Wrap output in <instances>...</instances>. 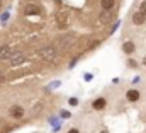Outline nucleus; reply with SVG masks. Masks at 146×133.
Instances as JSON below:
<instances>
[{
    "label": "nucleus",
    "instance_id": "10",
    "mask_svg": "<svg viewBox=\"0 0 146 133\" xmlns=\"http://www.w3.org/2000/svg\"><path fill=\"white\" fill-rule=\"evenodd\" d=\"M56 22H58V28H60V29H65L66 24H68V15H66V14H60V15L56 17Z\"/></svg>",
    "mask_w": 146,
    "mask_h": 133
},
{
    "label": "nucleus",
    "instance_id": "1",
    "mask_svg": "<svg viewBox=\"0 0 146 133\" xmlns=\"http://www.w3.org/2000/svg\"><path fill=\"white\" fill-rule=\"evenodd\" d=\"M37 55H39L42 60H46V62H53V60L58 56V51H56L54 46H42V48L37 51Z\"/></svg>",
    "mask_w": 146,
    "mask_h": 133
},
{
    "label": "nucleus",
    "instance_id": "12",
    "mask_svg": "<svg viewBox=\"0 0 146 133\" xmlns=\"http://www.w3.org/2000/svg\"><path fill=\"white\" fill-rule=\"evenodd\" d=\"M99 17H100V22H109V21H112V14L110 12H106V10H102Z\"/></svg>",
    "mask_w": 146,
    "mask_h": 133
},
{
    "label": "nucleus",
    "instance_id": "15",
    "mask_svg": "<svg viewBox=\"0 0 146 133\" xmlns=\"http://www.w3.org/2000/svg\"><path fill=\"white\" fill-rule=\"evenodd\" d=\"M138 12H141L143 15H146V0H143V2L139 3V9H138Z\"/></svg>",
    "mask_w": 146,
    "mask_h": 133
},
{
    "label": "nucleus",
    "instance_id": "17",
    "mask_svg": "<svg viewBox=\"0 0 146 133\" xmlns=\"http://www.w3.org/2000/svg\"><path fill=\"white\" fill-rule=\"evenodd\" d=\"M5 80H7V77H5V72H2V70H0V84H3Z\"/></svg>",
    "mask_w": 146,
    "mask_h": 133
},
{
    "label": "nucleus",
    "instance_id": "4",
    "mask_svg": "<svg viewBox=\"0 0 146 133\" xmlns=\"http://www.w3.org/2000/svg\"><path fill=\"white\" fill-rule=\"evenodd\" d=\"M12 55H14V51H12L10 46H7V44L0 46V60H10Z\"/></svg>",
    "mask_w": 146,
    "mask_h": 133
},
{
    "label": "nucleus",
    "instance_id": "21",
    "mask_svg": "<svg viewBox=\"0 0 146 133\" xmlns=\"http://www.w3.org/2000/svg\"><path fill=\"white\" fill-rule=\"evenodd\" d=\"M129 66H138V63L134 60H129Z\"/></svg>",
    "mask_w": 146,
    "mask_h": 133
},
{
    "label": "nucleus",
    "instance_id": "24",
    "mask_svg": "<svg viewBox=\"0 0 146 133\" xmlns=\"http://www.w3.org/2000/svg\"><path fill=\"white\" fill-rule=\"evenodd\" d=\"M102 133H107V132H102Z\"/></svg>",
    "mask_w": 146,
    "mask_h": 133
},
{
    "label": "nucleus",
    "instance_id": "20",
    "mask_svg": "<svg viewBox=\"0 0 146 133\" xmlns=\"http://www.w3.org/2000/svg\"><path fill=\"white\" fill-rule=\"evenodd\" d=\"M7 19H9V12H5V14H3V15H2V21H3V22H5V21H7Z\"/></svg>",
    "mask_w": 146,
    "mask_h": 133
},
{
    "label": "nucleus",
    "instance_id": "7",
    "mask_svg": "<svg viewBox=\"0 0 146 133\" xmlns=\"http://www.w3.org/2000/svg\"><path fill=\"white\" fill-rule=\"evenodd\" d=\"M146 22V15H143L141 12H134L133 14V24H136V26H143Z\"/></svg>",
    "mask_w": 146,
    "mask_h": 133
},
{
    "label": "nucleus",
    "instance_id": "14",
    "mask_svg": "<svg viewBox=\"0 0 146 133\" xmlns=\"http://www.w3.org/2000/svg\"><path fill=\"white\" fill-rule=\"evenodd\" d=\"M60 116H61L63 120H68V118H72V113L66 111V109H63V111H60Z\"/></svg>",
    "mask_w": 146,
    "mask_h": 133
},
{
    "label": "nucleus",
    "instance_id": "13",
    "mask_svg": "<svg viewBox=\"0 0 146 133\" xmlns=\"http://www.w3.org/2000/svg\"><path fill=\"white\" fill-rule=\"evenodd\" d=\"M73 41L72 36H68V38H60V43H61V46L65 48V46H70V43Z\"/></svg>",
    "mask_w": 146,
    "mask_h": 133
},
{
    "label": "nucleus",
    "instance_id": "16",
    "mask_svg": "<svg viewBox=\"0 0 146 133\" xmlns=\"http://www.w3.org/2000/svg\"><path fill=\"white\" fill-rule=\"evenodd\" d=\"M68 102H70V106H73V107H75V106H78V99H76V97H70Z\"/></svg>",
    "mask_w": 146,
    "mask_h": 133
},
{
    "label": "nucleus",
    "instance_id": "9",
    "mask_svg": "<svg viewBox=\"0 0 146 133\" xmlns=\"http://www.w3.org/2000/svg\"><path fill=\"white\" fill-rule=\"evenodd\" d=\"M94 109H97V111H102L106 106H107V99L106 97H97V99L94 101Z\"/></svg>",
    "mask_w": 146,
    "mask_h": 133
},
{
    "label": "nucleus",
    "instance_id": "19",
    "mask_svg": "<svg viewBox=\"0 0 146 133\" xmlns=\"http://www.w3.org/2000/svg\"><path fill=\"white\" fill-rule=\"evenodd\" d=\"M68 133H80V130H78V128H70Z\"/></svg>",
    "mask_w": 146,
    "mask_h": 133
},
{
    "label": "nucleus",
    "instance_id": "18",
    "mask_svg": "<svg viewBox=\"0 0 146 133\" xmlns=\"http://www.w3.org/2000/svg\"><path fill=\"white\" fill-rule=\"evenodd\" d=\"M92 79H94V75H92V73H87V75H85V80H87V82H88V80H92Z\"/></svg>",
    "mask_w": 146,
    "mask_h": 133
},
{
    "label": "nucleus",
    "instance_id": "23",
    "mask_svg": "<svg viewBox=\"0 0 146 133\" xmlns=\"http://www.w3.org/2000/svg\"><path fill=\"white\" fill-rule=\"evenodd\" d=\"M0 5H2V0H0Z\"/></svg>",
    "mask_w": 146,
    "mask_h": 133
},
{
    "label": "nucleus",
    "instance_id": "8",
    "mask_svg": "<svg viewBox=\"0 0 146 133\" xmlns=\"http://www.w3.org/2000/svg\"><path fill=\"white\" fill-rule=\"evenodd\" d=\"M122 51H124L126 55H133V53L136 51V44H134L133 41H126V43L122 44Z\"/></svg>",
    "mask_w": 146,
    "mask_h": 133
},
{
    "label": "nucleus",
    "instance_id": "11",
    "mask_svg": "<svg viewBox=\"0 0 146 133\" xmlns=\"http://www.w3.org/2000/svg\"><path fill=\"white\" fill-rule=\"evenodd\" d=\"M114 5H115V0H100V7L106 12H110L114 9Z\"/></svg>",
    "mask_w": 146,
    "mask_h": 133
},
{
    "label": "nucleus",
    "instance_id": "22",
    "mask_svg": "<svg viewBox=\"0 0 146 133\" xmlns=\"http://www.w3.org/2000/svg\"><path fill=\"white\" fill-rule=\"evenodd\" d=\"M143 65L146 66V56H145V58H143Z\"/></svg>",
    "mask_w": 146,
    "mask_h": 133
},
{
    "label": "nucleus",
    "instance_id": "3",
    "mask_svg": "<svg viewBox=\"0 0 146 133\" xmlns=\"http://www.w3.org/2000/svg\"><path fill=\"white\" fill-rule=\"evenodd\" d=\"M24 62H26V55H24V53H21V51L14 53V55H12V58H10V65H12V66H17V65H21V63H24Z\"/></svg>",
    "mask_w": 146,
    "mask_h": 133
},
{
    "label": "nucleus",
    "instance_id": "6",
    "mask_svg": "<svg viewBox=\"0 0 146 133\" xmlns=\"http://www.w3.org/2000/svg\"><path fill=\"white\" fill-rule=\"evenodd\" d=\"M24 14H26V15H39V14H41V9H39L37 5H34V3H29V5H26Z\"/></svg>",
    "mask_w": 146,
    "mask_h": 133
},
{
    "label": "nucleus",
    "instance_id": "5",
    "mask_svg": "<svg viewBox=\"0 0 146 133\" xmlns=\"http://www.w3.org/2000/svg\"><path fill=\"white\" fill-rule=\"evenodd\" d=\"M126 99L129 101V102H138V101L141 99V94H139V91H136V89H129V91L126 92Z\"/></svg>",
    "mask_w": 146,
    "mask_h": 133
},
{
    "label": "nucleus",
    "instance_id": "2",
    "mask_svg": "<svg viewBox=\"0 0 146 133\" xmlns=\"http://www.w3.org/2000/svg\"><path fill=\"white\" fill-rule=\"evenodd\" d=\"M9 114H10L12 118H15V120H21V118H24L26 111H24L22 106H12V107L9 109Z\"/></svg>",
    "mask_w": 146,
    "mask_h": 133
}]
</instances>
